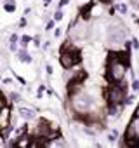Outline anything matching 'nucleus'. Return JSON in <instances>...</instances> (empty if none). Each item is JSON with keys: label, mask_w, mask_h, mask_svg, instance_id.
Returning a JSON list of instances; mask_svg holds the SVG:
<instances>
[{"label": "nucleus", "mask_w": 139, "mask_h": 148, "mask_svg": "<svg viewBox=\"0 0 139 148\" xmlns=\"http://www.w3.org/2000/svg\"><path fill=\"white\" fill-rule=\"evenodd\" d=\"M59 61H61L63 68L68 70V68H72V66H75V64L80 63V52H78L77 49H73L70 42H66V44L63 45V49H61Z\"/></svg>", "instance_id": "f257e3e1"}, {"label": "nucleus", "mask_w": 139, "mask_h": 148, "mask_svg": "<svg viewBox=\"0 0 139 148\" xmlns=\"http://www.w3.org/2000/svg\"><path fill=\"white\" fill-rule=\"evenodd\" d=\"M125 75H127V61L115 59L110 63V66H108V79L110 80H113L115 84H122Z\"/></svg>", "instance_id": "f03ea898"}, {"label": "nucleus", "mask_w": 139, "mask_h": 148, "mask_svg": "<svg viewBox=\"0 0 139 148\" xmlns=\"http://www.w3.org/2000/svg\"><path fill=\"white\" fill-rule=\"evenodd\" d=\"M125 89L120 86V84H115L113 82V86H110V89H108V101L110 103H125Z\"/></svg>", "instance_id": "7ed1b4c3"}, {"label": "nucleus", "mask_w": 139, "mask_h": 148, "mask_svg": "<svg viewBox=\"0 0 139 148\" xmlns=\"http://www.w3.org/2000/svg\"><path fill=\"white\" fill-rule=\"evenodd\" d=\"M91 103H92V99L89 98V96H82V94H78L77 98H75V108H77V112H87V108L91 106Z\"/></svg>", "instance_id": "20e7f679"}, {"label": "nucleus", "mask_w": 139, "mask_h": 148, "mask_svg": "<svg viewBox=\"0 0 139 148\" xmlns=\"http://www.w3.org/2000/svg\"><path fill=\"white\" fill-rule=\"evenodd\" d=\"M9 120H11V108H9V105H4L2 112H0V127L2 129L9 127Z\"/></svg>", "instance_id": "39448f33"}, {"label": "nucleus", "mask_w": 139, "mask_h": 148, "mask_svg": "<svg viewBox=\"0 0 139 148\" xmlns=\"http://www.w3.org/2000/svg\"><path fill=\"white\" fill-rule=\"evenodd\" d=\"M19 115L25 120H31V119H35V110H31V108H19Z\"/></svg>", "instance_id": "423d86ee"}, {"label": "nucleus", "mask_w": 139, "mask_h": 148, "mask_svg": "<svg viewBox=\"0 0 139 148\" xmlns=\"http://www.w3.org/2000/svg\"><path fill=\"white\" fill-rule=\"evenodd\" d=\"M30 143H31V138H28V136H21V139L16 141V146L26 148V146H30Z\"/></svg>", "instance_id": "0eeeda50"}, {"label": "nucleus", "mask_w": 139, "mask_h": 148, "mask_svg": "<svg viewBox=\"0 0 139 148\" xmlns=\"http://www.w3.org/2000/svg\"><path fill=\"white\" fill-rule=\"evenodd\" d=\"M4 9L7 12H14L16 11V2H14V0H5V2H4Z\"/></svg>", "instance_id": "6e6552de"}, {"label": "nucleus", "mask_w": 139, "mask_h": 148, "mask_svg": "<svg viewBox=\"0 0 139 148\" xmlns=\"http://www.w3.org/2000/svg\"><path fill=\"white\" fill-rule=\"evenodd\" d=\"M18 58H19L23 63H30V61H31V56H30L26 51H19V52H18Z\"/></svg>", "instance_id": "1a4fd4ad"}, {"label": "nucleus", "mask_w": 139, "mask_h": 148, "mask_svg": "<svg viewBox=\"0 0 139 148\" xmlns=\"http://www.w3.org/2000/svg\"><path fill=\"white\" fill-rule=\"evenodd\" d=\"M125 145H127V146H136V145H139V136H134V138H125Z\"/></svg>", "instance_id": "9d476101"}, {"label": "nucleus", "mask_w": 139, "mask_h": 148, "mask_svg": "<svg viewBox=\"0 0 139 148\" xmlns=\"http://www.w3.org/2000/svg\"><path fill=\"white\" fill-rule=\"evenodd\" d=\"M115 9H117V11H118L120 14H125V12L129 11V7H127L125 4H117V5H115Z\"/></svg>", "instance_id": "9b49d317"}, {"label": "nucleus", "mask_w": 139, "mask_h": 148, "mask_svg": "<svg viewBox=\"0 0 139 148\" xmlns=\"http://www.w3.org/2000/svg\"><path fill=\"white\" fill-rule=\"evenodd\" d=\"M91 9H92V4H87V5H85V9H82V18H84V19H87V18H89V14H91L89 11H91Z\"/></svg>", "instance_id": "f8f14e48"}, {"label": "nucleus", "mask_w": 139, "mask_h": 148, "mask_svg": "<svg viewBox=\"0 0 139 148\" xmlns=\"http://www.w3.org/2000/svg\"><path fill=\"white\" fill-rule=\"evenodd\" d=\"M117 138H118V132H117L115 129L108 132V141H111V143H113V141H117Z\"/></svg>", "instance_id": "ddd939ff"}, {"label": "nucleus", "mask_w": 139, "mask_h": 148, "mask_svg": "<svg viewBox=\"0 0 139 148\" xmlns=\"http://www.w3.org/2000/svg\"><path fill=\"white\" fill-rule=\"evenodd\" d=\"M30 42H31V38H30L28 35H23V37H21V45H23V47H25V45H28Z\"/></svg>", "instance_id": "4468645a"}, {"label": "nucleus", "mask_w": 139, "mask_h": 148, "mask_svg": "<svg viewBox=\"0 0 139 148\" xmlns=\"http://www.w3.org/2000/svg\"><path fill=\"white\" fill-rule=\"evenodd\" d=\"M61 19H63V11L59 9V11L54 12V21H61Z\"/></svg>", "instance_id": "2eb2a0df"}, {"label": "nucleus", "mask_w": 139, "mask_h": 148, "mask_svg": "<svg viewBox=\"0 0 139 148\" xmlns=\"http://www.w3.org/2000/svg\"><path fill=\"white\" fill-rule=\"evenodd\" d=\"M45 92V86H40L38 91H37V98H42V94Z\"/></svg>", "instance_id": "dca6fc26"}, {"label": "nucleus", "mask_w": 139, "mask_h": 148, "mask_svg": "<svg viewBox=\"0 0 139 148\" xmlns=\"http://www.w3.org/2000/svg\"><path fill=\"white\" fill-rule=\"evenodd\" d=\"M11 99H12L14 103H16V101H21V96H19L18 92H12V94H11Z\"/></svg>", "instance_id": "f3484780"}, {"label": "nucleus", "mask_w": 139, "mask_h": 148, "mask_svg": "<svg viewBox=\"0 0 139 148\" xmlns=\"http://www.w3.org/2000/svg\"><path fill=\"white\" fill-rule=\"evenodd\" d=\"M132 89H134V91H139V80H134V82H132Z\"/></svg>", "instance_id": "a211bd4d"}, {"label": "nucleus", "mask_w": 139, "mask_h": 148, "mask_svg": "<svg viewBox=\"0 0 139 148\" xmlns=\"http://www.w3.org/2000/svg\"><path fill=\"white\" fill-rule=\"evenodd\" d=\"M16 42H18V35L12 33V35H11V44H16Z\"/></svg>", "instance_id": "6ab92c4d"}, {"label": "nucleus", "mask_w": 139, "mask_h": 148, "mask_svg": "<svg viewBox=\"0 0 139 148\" xmlns=\"http://www.w3.org/2000/svg\"><path fill=\"white\" fill-rule=\"evenodd\" d=\"M132 47H134V49H139V42H137V38H132Z\"/></svg>", "instance_id": "aec40b11"}, {"label": "nucleus", "mask_w": 139, "mask_h": 148, "mask_svg": "<svg viewBox=\"0 0 139 148\" xmlns=\"http://www.w3.org/2000/svg\"><path fill=\"white\" fill-rule=\"evenodd\" d=\"M52 28H54V21H49L47 26H45V30H52Z\"/></svg>", "instance_id": "412c9836"}, {"label": "nucleus", "mask_w": 139, "mask_h": 148, "mask_svg": "<svg viewBox=\"0 0 139 148\" xmlns=\"http://www.w3.org/2000/svg\"><path fill=\"white\" fill-rule=\"evenodd\" d=\"M25 26H26V19H25V18H23V19H21V21H19V28H25Z\"/></svg>", "instance_id": "4be33fe9"}, {"label": "nucleus", "mask_w": 139, "mask_h": 148, "mask_svg": "<svg viewBox=\"0 0 139 148\" xmlns=\"http://www.w3.org/2000/svg\"><path fill=\"white\" fill-rule=\"evenodd\" d=\"M132 101H134V96H129V98H127V99H125V105H130V103H132Z\"/></svg>", "instance_id": "5701e85b"}, {"label": "nucleus", "mask_w": 139, "mask_h": 148, "mask_svg": "<svg viewBox=\"0 0 139 148\" xmlns=\"http://www.w3.org/2000/svg\"><path fill=\"white\" fill-rule=\"evenodd\" d=\"M68 2H70V0H61V2H59V7H64Z\"/></svg>", "instance_id": "b1692460"}, {"label": "nucleus", "mask_w": 139, "mask_h": 148, "mask_svg": "<svg viewBox=\"0 0 139 148\" xmlns=\"http://www.w3.org/2000/svg\"><path fill=\"white\" fill-rule=\"evenodd\" d=\"M33 40H35V44H37V45H40V37H38V35H37V37H35Z\"/></svg>", "instance_id": "393cba45"}, {"label": "nucleus", "mask_w": 139, "mask_h": 148, "mask_svg": "<svg viewBox=\"0 0 139 148\" xmlns=\"http://www.w3.org/2000/svg\"><path fill=\"white\" fill-rule=\"evenodd\" d=\"M44 4H45V5H49V4H50V0H44Z\"/></svg>", "instance_id": "a878e982"}]
</instances>
